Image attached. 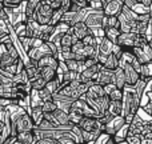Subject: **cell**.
Masks as SVG:
<instances>
[{"instance_id":"cell-1","label":"cell","mask_w":152,"mask_h":144,"mask_svg":"<svg viewBox=\"0 0 152 144\" xmlns=\"http://www.w3.org/2000/svg\"><path fill=\"white\" fill-rule=\"evenodd\" d=\"M135 58L140 61L142 64L150 63L152 61V47L150 43V37L147 36V34H139L136 39V44L132 48Z\"/></svg>"},{"instance_id":"cell-2","label":"cell","mask_w":152,"mask_h":144,"mask_svg":"<svg viewBox=\"0 0 152 144\" xmlns=\"http://www.w3.org/2000/svg\"><path fill=\"white\" fill-rule=\"evenodd\" d=\"M104 11L103 10H91L86 18L87 26L91 29V34L96 37L102 39L105 36V29L103 27V20H104Z\"/></svg>"},{"instance_id":"cell-3","label":"cell","mask_w":152,"mask_h":144,"mask_svg":"<svg viewBox=\"0 0 152 144\" xmlns=\"http://www.w3.org/2000/svg\"><path fill=\"white\" fill-rule=\"evenodd\" d=\"M53 13H55V10H53L48 3H40L36 12H35L34 20H36L37 23L43 24V26H44V24H51Z\"/></svg>"},{"instance_id":"cell-4","label":"cell","mask_w":152,"mask_h":144,"mask_svg":"<svg viewBox=\"0 0 152 144\" xmlns=\"http://www.w3.org/2000/svg\"><path fill=\"white\" fill-rule=\"evenodd\" d=\"M120 66L124 68V72H126V77H127V84L128 86H132L135 87L140 80V73L135 69V67L132 66L131 63L128 61H124L121 60L120 61Z\"/></svg>"},{"instance_id":"cell-5","label":"cell","mask_w":152,"mask_h":144,"mask_svg":"<svg viewBox=\"0 0 152 144\" xmlns=\"http://www.w3.org/2000/svg\"><path fill=\"white\" fill-rule=\"evenodd\" d=\"M137 35L139 34L136 32H121L118 39V44L121 45L124 51H131L136 44Z\"/></svg>"},{"instance_id":"cell-6","label":"cell","mask_w":152,"mask_h":144,"mask_svg":"<svg viewBox=\"0 0 152 144\" xmlns=\"http://www.w3.org/2000/svg\"><path fill=\"white\" fill-rule=\"evenodd\" d=\"M88 15V10H81L79 12H75V11H67L64 12L61 20L68 23L69 26H75L76 23H80V21H86V18Z\"/></svg>"},{"instance_id":"cell-7","label":"cell","mask_w":152,"mask_h":144,"mask_svg":"<svg viewBox=\"0 0 152 144\" xmlns=\"http://www.w3.org/2000/svg\"><path fill=\"white\" fill-rule=\"evenodd\" d=\"M113 44H115V43L111 42V40L108 39V37H105V36L100 39V43H99V56H97V59H99L100 63L104 64L107 56L112 53Z\"/></svg>"},{"instance_id":"cell-8","label":"cell","mask_w":152,"mask_h":144,"mask_svg":"<svg viewBox=\"0 0 152 144\" xmlns=\"http://www.w3.org/2000/svg\"><path fill=\"white\" fill-rule=\"evenodd\" d=\"M124 8V1L123 0H111V1L105 3L103 11L107 16H119L120 12Z\"/></svg>"},{"instance_id":"cell-9","label":"cell","mask_w":152,"mask_h":144,"mask_svg":"<svg viewBox=\"0 0 152 144\" xmlns=\"http://www.w3.org/2000/svg\"><path fill=\"white\" fill-rule=\"evenodd\" d=\"M96 83L102 84V86H107V84L112 83L113 81V71L112 69H108L107 67H103V68H100V71L96 73V76H95L94 79Z\"/></svg>"},{"instance_id":"cell-10","label":"cell","mask_w":152,"mask_h":144,"mask_svg":"<svg viewBox=\"0 0 152 144\" xmlns=\"http://www.w3.org/2000/svg\"><path fill=\"white\" fill-rule=\"evenodd\" d=\"M68 32H71V34L74 35L75 37H77V39L83 40L87 35L91 34V29H89V27L87 26L86 21H80V23H76L75 26H71V28H69Z\"/></svg>"},{"instance_id":"cell-11","label":"cell","mask_w":152,"mask_h":144,"mask_svg":"<svg viewBox=\"0 0 152 144\" xmlns=\"http://www.w3.org/2000/svg\"><path fill=\"white\" fill-rule=\"evenodd\" d=\"M48 53H52V51H51V48H50V45H48V43H44V44L40 45V47L31 48V50L27 52V55H28L29 59H34V60H37V61H39L40 59L43 58V56L48 55Z\"/></svg>"},{"instance_id":"cell-12","label":"cell","mask_w":152,"mask_h":144,"mask_svg":"<svg viewBox=\"0 0 152 144\" xmlns=\"http://www.w3.org/2000/svg\"><path fill=\"white\" fill-rule=\"evenodd\" d=\"M40 3H42V0H27V1H24V12H23L24 20L34 19L35 12H36Z\"/></svg>"},{"instance_id":"cell-13","label":"cell","mask_w":152,"mask_h":144,"mask_svg":"<svg viewBox=\"0 0 152 144\" xmlns=\"http://www.w3.org/2000/svg\"><path fill=\"white\" fill-rule=\"evenodd\" d=\"M145 123H147V121L143 120V119L136 113L134 120H132V123L128 124V134L142 135L143 131H144V128H145Z\"/></svg>"},{"instance_id":"cell-14","label":"cell","mask_w":152,"mask_h":144,"mask_svg":"<svg viewBox=\"0 0 152 144\" xmlns=\"http://www.w3.org/2000/svg\"><path fill=\"white\" fill-rule=\"evenodd\" d=\"M113 84H115L118 88L124 89L127 86V77H126V72L124 68L121 66H119L116 69H113Z\"/></svg>"},{"instance_id":"cell-15","label":"cell","mask_w":152,"mask_h":144,"mask_svg":"<svg viewBox=\"0 0 152 144\" xmlns=\"http://www.w3.org/2000/svg\"><path fill=\"white\" fill-rule=\"evenodd\" d=\"M13 63H18V60L11 56V53L7 50L5 43L1 42V44H0V67H7Z\"/></svg>"},{"instance_id":"cell-16","label":"cell","mask_w":152,"mask_h":144,"mask_svg":"<svg viewBox=\"0 0 152 144\" xmlns=\"http://www.w3.org/2000/svg\"><path fill=\"white\" fill-rule=\"evenodd\" d=\"M105 94L110 96L111 100H123L124 97V89H120L115 86L113 83H110L107 86H104Z\"/></svg>"},{"instance_id":"cell-17","label":"cell","mask_w":152,"mask_h":144,"mask_svg":"<svg viewBox=\"0 0 152 144\" xmlns=\"http://www.w3.org/2000/svg\"><path fill=\"white\" fill-rule=\"evenodd\" d=\"M15 144H36V136L34 131H23L19 132L16 136Z\"/></svg>"},{"instance_id":"cell-18","label":"cell","mask_w":152,"mask_h":144,"mask_svg":"<svg viewBox=\"0 0 152 144\" xmlns=\"http://www.w3.org/2000/svg\"><path fill=\"white\" fill-rule=\"evenodd\" d=\"M53 115L60 126H74L71 123V119H69V112H67V111L61 110V108H56L53 111Z\"/></svg>"},{"instance_id":"cell-19","label":"cell","mask_w":152,"mask_h":144,"mask_svg":"<svg viewBox=\"0 0 152 144\" xmlns=\"http://www.w3.org/2000/svg\"><path fill=\"white\" fill-rule=\"evenodd\" d=\"M75 43V39H74V35L71 32H67L64 34L63 36L60 37V43H59V47H60V51H69L72 48Z\"/></svg>"},{"instance_id":"cell-20","label":"cell","mask_w":152,"mask_h":144,"mask_svg":"<svg viewBox=\"0 0 152 144\" xmlns=\"http://www.w3.org/2000/svg\"><path fill=\"white\" fill-rule=\"evenodd\" d=\"M43 103V102H42ZM42 103H37L29 107V113H31L32 119L35 120V123H39L43 118H44V110H43V104Z\"/></svg>"},{"instance_id":"cell-21","label":"cell","mask_w":152,"mask_h":144,"mask_svg":"<svg viewBox=\"0 0 152 144\" xmlns=\"http://www.w3.org/2000/svg\"><path fill=\"white\" fill-rule=\"evenodd\" d=\"M123 111H124L123 100H111L108 112L112 113L113 116H119V115H123Z\"/></svg>"},{"instance_id":"cell-22","label":"cell","mask_w":152,"mask_h":144,"mask_svg":"<svg viewBox=\"0 0 152 144\" xmlns=\"http://www.w3.org/2000/svg\"><path fill=\"white\" fill-rule=\"evenodd\" d=\"M104 29H105V37H108L113 43H118V39L121 34L120 28L119 27H105Z\"/></svg>"},{"instance_id":"cell-23","label":"cell","mask_w":152,"mask_h":144,"mask_svg":"<svg viewBox=\"0 0 152 144\" xmlns=\"http://www.w3.org/2000/svg\"><path fill=\"white\" fill-rule=\"evenodd\" d=\"M140 79L145 81H150L152 80V61L150 63H144L142 64V71H140Z\"/></svg>"},{"instance_id":"cell-24","label":"cell","mask_w":152,"mask_h":144,"mask_svg":"<svg viewBox=\"0 0 152 144\" xmlns=\"http://www.w3.org/2000/svg\"><path fill=\"white\" fill-rule=\"evenodd\" d=\"M40 69H42V76L47 81L58 77V68H55V67H42Z\"/></svg>"},{"instance_id":"cell-25","label":"cell","mask_w":152,"mask_h":144,"mask_svg":"<svg viewBox=\"0 0 152 144\" xmlns=\"http://www.w3.org/2000/svg\"><path fill=\"white\" fill-rule=\"evenodd\" d=\"M104 66L107 67L108 69H116L119 66H120V60H119L118 58H116L113 53H111V55H108L107 56V59H105V61H104Z\"/></svg>"},{"instance_id":"cell-26","label":"cell","mask_w":152,"mask_h":144,"mask_svg":"<svg viewBox=\"0 0 152 144\" xmlns=\"http://www.w3.org/2000/svg\"><path fill=\"white\" fill-rule=\"evenodd\" d=\"M45 86H47V80H45L43 76H40V77H37L36 80H32L31 81V87H32V91H40V89L45 88Z\"/></svg>"},{"instance_id":"cell-27","label":"cell","mask_w":152,"mask_h":144,"mask_svg":"<svg viewBox=\"0 0 152 144\" xmlns=\"http://www.w3.org/2000/svg\"><path fill=\"white\" fill-rule=\"evenodd\" d=\"M37 95H39V99L42 100V102H47V100L53 99V94L47 88V87L43 88V89H40V91H37Z\"/></svg>"},{"instance_id":"cell-28","label":"cell","mask_w":152,"mask_h":144,"mask_svg":"<svg viewBox=\"0 0 152 144\" xmlns=\"http://www.w3.org/2000/svg\"><path fill=\"white\" fill-rule=\"evenodd\" d=\"M126 139H127V144H142L143 143V135L128 134Z\"/></svg>"},{"instance_id":"cell-29","label":"cell","mask_w":152,"mask_h":144,"mask_svg":"<svg viewBox=\"0 0 152 144\" xmlns=\"http://www.w3.org/2000/svg\"><path fill=\"white\" fill-rule=\"evenodd\" d=\"M43 110H44V112H53V111L58 108V103L55 102V100H47V102H43Z\"/></svg>"},{"instance_id":"cell-30","label":"cell","mask_w":152,"mask_h":144,"mask_svg":"<svg viewBox=\"0 0 152 144\" xmlns=\"http://www.w3.org/2000/svg\"><path fill=\"white\" fill-rule=\"evenodd\" d=\"M112 53L119 59V60L121 61V59H123V55H124L123 47H121V45H119L118 43H115V44H113V48H112Z\"/></svg>"},{"instance_id":"cell-31","label":"cell","mask_w":152,"mask_h":144,"mask_svg":"<svg viewBox=\"0 0 152 144\" xmlns=\"http://www.w3.org/2000/svg\"><path fill=\"white\" fill-rule=\"evenodd\" d=\"M36 144H60V142L55 137H42L37 140Z\"/></svg>"},{"instance_id":"cell-32","label":"cell","mask_w":152,"mask_h":144,"mask_svg":"<svg viewBox=\"0 0 152 144\" xmlns=\"http://www.w3.org/2000/svg\"><path fill=\"white\" fill-rule=\"evenodd\" d=\"M89 1V10H103L104 4L102 0H88Z\"/></svg>"},{"instance_id":"cell-33","label":"cell","mask_w":152,"mask_h":144,"mask_svg":"<svg viewBox=\"0 0 152 144\" xmlns=\"http://www.w3.org/2000/svg\"><path fill=\"white\" fill-rule=\"evenodd\" d=\"M42 3H48L53 10H59V8H61L63 0H42Z\"/></svg>"},{"instance_id":"cell-34","label":"cell","mask_w":152,"mask_h":144,"mask_svg":"<svg viewBox=\"0 0 152 144\" xmlns=\"http://www.w3.org/2000/svg\"><path fill=\"white\" fill-rule=\"evenodd\" d=\"M83 63H84V67H86V68H88V67H92V66H95V64L99 63V59H97V58H87ZM86 68H84V69H86Z\"/></svg>"},{"instance_id":"cell-35","label":"cell","mask_w":152,"mask_h":144,"mask_svg":"<svg viewBox=\"0 0 152 144\" xmlns=\"http://www.w3.org/2000/svg\"><path fill=\"white\" fill-rule=\"evenodd\" d=\"M143 111H144V112L145 113H147V115H152V100H150V99H148V103H147V104H145V105H143Z\"/></svg>"},{"instance_id":"cell-36","label":"cell","mask_w":152,"mask_h":144,"mask_svg":"<svg viewBox=\"0 0 152 144\" xmlns=\"http://www.w3.org/2000/svg\"><path fill=\"white\" fill-rule=\"evenodd\" d=\"M74 3H76L77 5H80L81 8H86V10H89V1L88 0H72Z\"/></svg>"},{"instance_id":"cell-37","label":"cell","mask_w":152,"mask_h":144,"mask_svg":"<svg viewBox=\"0 0 152 144\" xmlns=\"http://www.w3.org/2000/svg\"><path fill=\"white\" fill-rule=\"evenodd\" d=\"M142 3H143V5H144V7H147L148 10L151 11V7H152V0H142Z\"/></svg>"},{"instance_id":"cell-38","label":"cell","mask_w":152,"mask_h":144,"mask_svg":"<svg viewBox=\"0 0 152 144\" xmlns=\"http://www.w3.org/2000/svg\"><path fill=\"white\" fill-rule=\"evenodd\" d=\"M145 128L150 129V131H152V120H151V121H147V123H145Z\"/></svg>"},{"instance_id":"cell-39","label":"cell","mask_w":152,"mask_h":144,"mask_svg":"<svg viewBox=\"0 0 152 144\" xmlns=\"http://www.w3.org/2000/svg\"><path fill=\"white\" fill-rule=\"evenodd\" d=\"M150 43H151V47H152V36L150 37Z\"/></svg>"},{"instance_id":"cell-40","label":"cell","mask_w":152,"mask_h":144,"mask_svg":"<svg viewBox=\"0 0 152 144\" xmlns=\"http://www.w3.org/2000/svg\"><path fill=\"white\" fill-rule=\"evenodd\" d=\"M23 1H27V0H23Z\"/></svg>"}]
</instances>
